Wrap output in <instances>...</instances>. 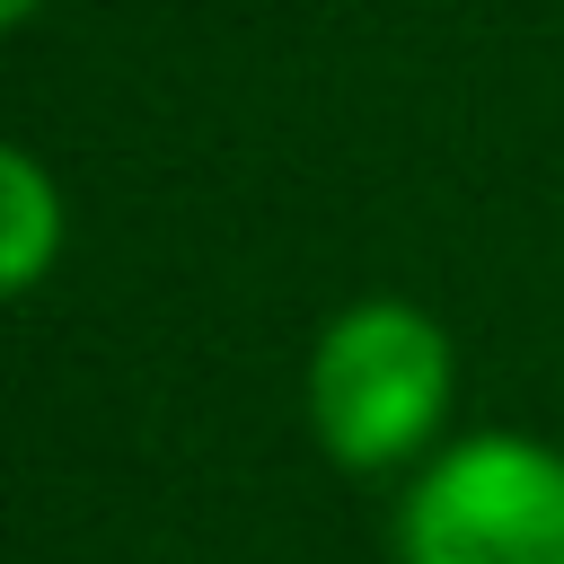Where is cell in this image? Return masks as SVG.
<instances>
[{"label":"cell","mask_w":564,"mask_h":564,"mask_svg":"<svg viewBox=\"0 0 564 564\" xmlns=\"http://www.w3.org/2000/svg\"><path fill=\"white\" fill-rule=\"evenodd\" d=\"M308 414H317V441L344 467L414 458L449 414V335L405 300H352L317 335Z\"/></svg>","instance_id":"obj_1"},{"label":"cell","mask_w":564,"mask_h":564,"mask_svg":"<svg viewBox=\"0 0 564 564\" xmlns=\"http://www.w3.org/2000/svg\"><path fill=\"white\" fill-rule=\"evenodd\" d=\"M405 564H564V458L520 432L458 441L397 511Z\"/></svg>","instance_id":"obj_2"},{"label":"cell","mask_w":564,"mask_h":564,"mask_svg":"<svg viewBox=\"0 0 564 564\" xmlns=\"http://www.w3.org/2000/svg\"><path fill=\"white\" fill-rule=\"evenodd\" d=\"M62 229H70V220H62V185H53V167H44L35 150L0 141V300L35 291V282L53 273Z\"/></svg>","instance_id":"obj_3"},{"label":"cell","mask_w":564,"mask_h":564,"mask_svg":"<svg viewBox=\"0 0 564 564\" xmlns=\"http://www.w3.org/2000/svg\"><path fill=\"white\" fill-rule=\"evenodd\" d=\"M44 0H0V26H18V18H35Z\"/></svg>","instance_id":"obj_4"}]
</instances>
